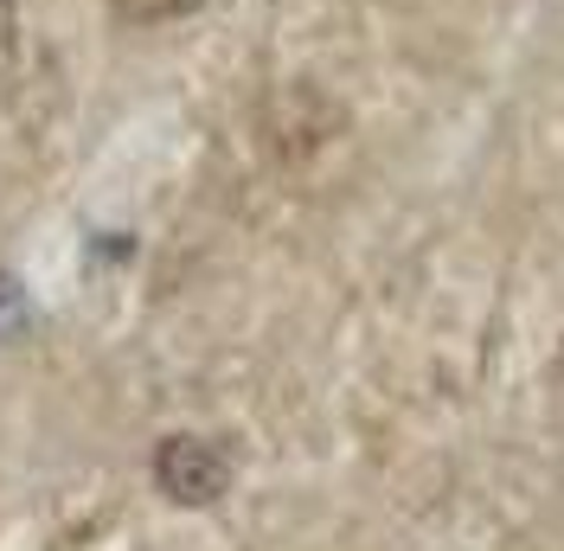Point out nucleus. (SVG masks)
Masks as SVG:
<instances>
[{
    "label": "nucleus",
    "mask_w": 564,
    "mask_h": 551,
    "mask_svg": "<svg viewBox=\"0 0 564 551\" xmlns=\"http://www.w3.org/2000/svg\"><path fill=\"white\" fill-rule=\"evenodd\" d=\"M154 487L174 500V507H212L231 494V455L212 443V436H161L154 449Z\"/></svg>",
    "instance_id": "f257e3e1"
},
{
    "label": "nucleus",
    "mask_w": 564,
    "mask_h": 551,
    "mask_svg": "<svg viewBox=\"0 0 564 551\" xmlns=\"http://www.w3.org/2000/svg\"><path fill=\"white\" fill-rule=\"evenodd\" d=\"M13 65V0H0V77Z\"/></svg>",
    "instance_id": "7ed1b4c3"
},
{
    "label": "nucleus",
    "mask_w": 564,
    "mask_h": 551,
    "mask_svg": "<svg viewBox=\"0 0 564 551\" xmlns=\"http://www.w3.org/2000/svg\"><path fill=\"white\" fill-rule=\"evenodd\" d=\"M558 372H564V366H558Z\"/></svg>",
    "instance_id": "20e7f679"
},
{
    "label": "nucleus",
    "mask_w": 564,
    "mask_h": 551,
    "mask_svg": "<svg viewBox=\"0 0 564 551\" xmlns=\"http://www.w3.org/2000/svg\"><path fill=\"white\" fill-rule=\"evenodd\" d=\"M199 0H116V13L122 20H141V26H154V20H180V13H193Z\"/></svg>",
    "instance_id": "f03ea898"
}]
</instances>
